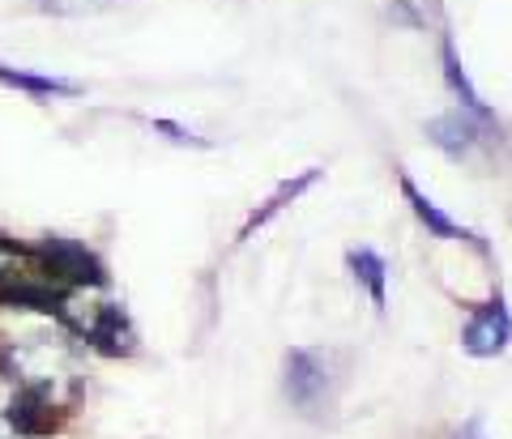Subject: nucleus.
Listing matches in <instances>:
<instances>
[{
    "label": "nucleus",
    "mask_w": 512,
    "mask_h": 439,
    "mask_svg": "<svg viewBox=\"0 0 512 439\" xmlns=\"http://www.w3.org/2000/svg\"><path fill=\"white\" fill-rule=\"evenodd\" d=\"M0 439H5V435H0Z\"/></svg>",
    "instance_id": "obj_13"
},
{
    "label": "nucleus",
    "mask_w": 512,
    "mask_h": 439,
    "mask_svg": "<svg viewBox=\"0 0 512 439\" xmlns=\"http://www.w3.org/2000/svg\"><path fill=\"white\" fill-rule=\"evenodd\" d=\"M0 86L22 90V94H30V99H73V94H77L73 81L35 77V73H22V69H5V64H0Z\"/></svg>",
    "instance_id": "obj_6"
},
{
    "label": "nucleus",
    "mask_w": 512,
    "mask_h": 439,
    "mask_svg": "<svg viewBox=\"0 0 512 439\" xmlns=\"http://www.w3.org/2000/svg\"><path fill=\"white\" fill-rule=\"evenodd\" d=\"M154 128H158V133H171V141H180V145H205L201 137H192V133H184V128L180 124H171V120H154Z\"/></svg>",
    "instance_id": "obj_11"
},
{
    "label": "nucleus",
    "mask_w": 512,
    "mask_h": 439,
    "mask_svg": "<svg viewBox=\"0 0 512 439\" xmlns=\"http://www.w3.org/2000/svg\"><path fill=\"white\" fill-rule=\"evenodd\" d=\"M402 192H406V201H410V209H414V218H419V222L427 226L431 235H440V239H461V243H474V248L483 252V243H478V235H470L466 226H457V222L448 218V214H444V209H440L436 201H427L423 192L414 188V180H410V175H402Z\"/></svg>",
    "instance_id": "obj_4"
},
{
    "label": "nucleus",
    "mask_w": 512,
    "mask_h": 439,
    "mask_svg": "<svg viewBox=\"0 0 512 439\" xmlns=\"http://www.w3.org/2000/svg\"><path fill=\"white\" fill-rule=\"evenodd\" d=\"M453 439H487V435H483V427H478V422H466V427H461Z\"/></svg>",
    "instance_id": "obj_12"
},
{
    "label": "nucleus",
    "mask_w": 512,
    "mask_h": 439,
    "mask_svg": "<svg viewBox=\"0 0 512 439\" xmlns=\"http://www.w3.org/2000/svg\"><path fill=\"white\" fill-rule=\"evenodd\" d=\"M444 73H448V86H453V90L461 94V103H466V111H474V116H487L483 99L474 94V86L466 81V73H461V64H457V56H453V47H448V43H444Z\"/></svg>",
    "instance_id": "obj_10"
},
{
    "label": "nucleus",
    "mask_w": 512,
    "mask_h": 439,
    "mask_svg": "<svg viewBox=\"0 0 512 439\" xmlns=\"http://www.w3.org/2000/svg\"><path fill=\"white\" fill-rule=\"evenodd\" d=\"M52 410H56V401L47 393H39V388H22L9 405V422L18 427V435H47L56 427Z\"/></svg>",
    "instance_id": "obj_5"
},
{
    "label": "nucleus",
    "mask_w": 512,
    "mask_h": 439,
    "mask_svg": "<svg viewBox=\"0 0 512 439\" xmlns=\"http://www.w3.org/2000/svg\"><path fill=\"white\" fill-rule=\"evenodd\" d=\"M512 337V316L504 299H491L483 307H474L470 324L461 329V346H466V354H474V359H495V354H504Z\"/></svg>",
    "instance_id": "obj_3"
},
{
    "label": "nucleus",
    "mask_w": 512,
    "mask_h": 439,
    "mask_svg": "<svg viewBox=\"0 0 512 439\" xmlns=\"http://www.w3.org/2000/svg\"><path fill=\"white\" fill-rule=\"evenodd\" d=\"M350 269H355V278L367 286V295H372L376 307H384V260L372 252V248H359V252H350Z\"/></svg>",
    "instance_id": "obj_8"
},
{
    "label": "nucleus",
    "mask_w": 512,
    "mask_h": 439,
    "mask_svg": "<svg viewBox=\"0 0 512 439\" xmlns=\"http://www.w3.org/2000/svg\"><path fill=\"white\" fill-rule=\"evenodd\" d=\"M43 273H52L56 282H73V286H103V265L73 239H47L39 248Z\"/></svg>",
    "instance_id": "obj_2"
},
{
    "label": "nucleus",
    "mask_w": 512,
    "mask_h": 439,
    "mask_svg": "<svg viewBox=\"0 0 512 439\" xmlns=\"http://www.w3.org/2000/svg\"><path fill=\"white\" fill-rule=\"evenodd\" d=\"M427 133L436 145H444L448 154H466L470 145H474V128L461 120V111H453V116H440V120H431L427 124Z\"/></svg>",
    "instance_id": "obj_7"
},
{
    "label": "nucleus",
    "mask_w": 512,
    "mask_h": 439,
    "mask_svg": "<svg viewBox=\"0 0 512 439\" xmlns=\"http://www.w3.org/2000/svg\"><path fill=\"white\" fill-rule=\"evenodd\" d=\"M282 384H286V397H291V405L316 414L320 405L329 401V363H325V354L291 350V354H286V380Z\"/></svg>",
    "instance_id": "obj_1"
},
{
    "label": "nucleus",
    "mask_w": 512,
    "mask_h": 439,
    "mask_svg": "<svg viewBox=\"0 0 512 439\" xmlns=\"http://www.w3.org/2000/svg\"><path fill=\"white\" fill-rule=\"evenodd\" d=\"M312 184H316V171H303V175H299V180H295V184H282V188L274 192V201H269V205L261 209V214H252V222L244 226V235L252 231V226H265V222H269V218H274V214H278V209H282L286 201H295V197H299V192H303V188H312Z\"/></svg>",
    "instance_id": "obj_9"
}]
</instances>
